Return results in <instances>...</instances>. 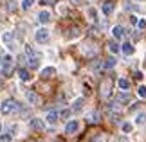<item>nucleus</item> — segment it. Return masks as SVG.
I'll return each instance as SVG.
<instances>
[{
  "instance_id": "6e6552de",
  "label": "nucleus",
  "mask_w": 146,
  "mask_h": 142,
  "mask_svg": "<svg viewBox=\"0 0 146 142\" xmlns=\"http://www.w3.org/2000/svg\"><path fill=\"white\" fill-rule=\"evenodd\" d=\"M60 121V113L56 112V110H52V112H49L47 115H45V122L47 124H50V126H54L56 122Z\"/></svg>"
},
{
  "instance_id": "f3484780",
  "label": "nucleus",
  "mask_w": 146,
  "mask_h": 142,
  "mask_svg": "<svg viewBox=\"0 0 146 142\" xmlns=\"http://www.w3.org/2000/svg\"><path fill=\"white\" fill-rule=\"evenodd\" d=\"M54 74H56V69H54V67H45V69H42V72H40V76L47 79V77H52Z\"/></svg>"
},
{
  "instance_id": "c756f323",
  "label": "nucleus",
  "mask_w": 146,
  "mask_h": 142,
  "mask_svg": "<svg viewBox=\"0 0 146 142\" xmlns=\"http://www.w3.org/2000/svg\"><path fill=\"white\" fill-rule=\"evenodd\" d=\"M70 117V110H61L60 112V119H69Z\"/></svg>"
},
{
  "instance_id": "b1692460",
  "label": "nucleus",
  "mask_w": 146,
  "mask_h": 142,
  "mask_svg": "<svg viewBox=\"0 0 146 142\" xmlns=\"http://www.w3.org/2000/svg\"><path fill=\"white\" fill-rule=\"evenodd\" d=\"M33 4H35V0H22V5H20V7L24 9V11H29L33 7Z\"/></svg>"
},
{
  "instance_id": "6ab92c4d",
  "label": "nucleus",
  "mask_w": 146,
  "mask_h": 142,
  "mask_svg": "<svg viewBox=\"0 0 146 142\" xmlns=\"http://www.w3.org/2000/svg\"><path fill=\"white\" fill-rule=\"evenodd\" d=\"M133 124H137V126H143V124H146V113L141 112L135 115V121H133Z\"/></svg>"
},
{
  "instance_id": "dca6fc26",
  "label": "nucleus",
  "mask_w": 146,
  "mask_h": 142,
  "mask_svg": "<svg viewBox=\"0 0 146 142\" xmlns=\"http://www.w3.org/2000/svg\"><path fill=\"white\" fill-rule=\"evenodd\" d=\"M117 87L121 90H125V92H128V90H130V81H128L126 77H119L117 79Z\"/></svg>"
},
{
  "instance_id": "9b49d317",
  "label": "nucleus",
  "mask_w": 146,
  "mask_h": 142,
  "mask_svg": "<svg viewBox=\"0 0 146 142\" xmlns=\"http://www.w3.org/2000/svg\"><path fill=\"white\" fill-rule=\"evenodd\" d=\"M112 36H114V40H121L125 36V27L123 25H114L112 27Z\"/></svg>"
},
{
  "instance_id": "4be33fe9",
  "label": "nucleus",
  "mask_w": 146,
  "mask_h": 142,
  "mask_svg": "<svg viewBox=\"0 0 146 142\" xmlns=\"http://www.w3.org/2000/svg\"><path fill=\"white\" fill-rule=\"evenodd\" d=\"M121 129H123V133H132L133 124H132V122H123V124H121Z\"/></svg>"
},
{
  "instance_id": "72a5a7b5",
  "label": "nucleus",
  "mask_w": 146,
  "mask_h": 142,
  "mask_svg": "<svg viewBox=\"0 0 146 142\" xmlns=\"http://www.w3.org/2000/svg\"><path fill=\"white\" fill-rule=\"evenodd\" d=\"M52 2H54V0H42L43 5H49V4H52Z\"/></svg>"
},
{
  "instance_id": "a878e982",
  "label": "nucleus",
  "mask_w": 146,
  "mask_h": 142,
  "mask_svg": "<svg viewBox=\"0 0 146 142\" xmlns=\"http://www.w3.org/2000/svg\"><path fill=\"white\" fill-rule=\"evenodd\" d=\"M87 15L90 16V20H94V22L98 20V11L94 9V7H88V9H87Z\"/></svg>"
},
{
  "instance_id": "f704fd0d",
  "label": "nucleus",
  "mask_w": 146,
  "mask_h": 142,
  "mask_svg": "<svg viewBox=\"0 0 146 142\" xmlns=\"http://www.w3.org/2000/svg\"><path fill=\"white\" fill-rule=\"evenodd\" d=\"M70 4H81V0H69Z\"/></svg>"
},
{
  "instance_id": "4c0bfd02",
  "label": "nucleus",
  "mask_w": 146,
  "mask_h": 142,
  "mask_svg": "<svg viewBox=\"0 0 146 142\" xmlns=\"http://www.w3.org/2000/svg\"><path fill=\"white\" fill-rule=\"evenodd\" d=\"M0 88H2V81H0Z\"/></svg>"
},
{
  "instance_id": "1a4fd4ad",
  "label": "nucleus",
  "mask_w": 146,
  "mask_h": 142,
  "mask_svg": "<svg viewBox=\"0 0 146 142\" xmlns=\"http://www.w3.org/2000/svg\"><path fill=\"white\" fill-rule=\"evenodd\" d=\"M130 101H132V95L128 92H125V90L121 94H117V97H115V103H119V104H128Z\"/></svg>"
},
{
  "instance_id": "bb28decb",
  "label": "nucleus",
  "mask_w": 146,
  "mask_h": 142,
  "mask_svg": "<svg viewBox=\"0 0 146 142\" xmlns=\"http://www.w3.org/2000/svg\"><path fill=\"white\" fill-rule=\"evenodd\" d=\"M137 94H139L141 99H146V87H144V85H141V87L137 88Z\"/></svg>"
},
{
  "instance_id": "393cba45",
  "label": "nucleus",
  "mask_w": 146,
  "mask_h": 142,
  "mask_svg": "<svg viewBox=\"0 0 146 142\" xmlns=\"http://www.w3.org/2000/svg\"><path fill=\"white\" fill-rule=\"evenodd\" d=\"M88 122H99V113L98 112H92V113H88Z\"/></svg>"
},
{
  "instance_id": "2eb2a0df",
  "label": "nucleus",
  "mask_w": 146,
  "mask_h": 142,
  "mask_svg": "<svg viewBox=\"0 0 146 142\" xmlns=\"http://www.w3.org/2000/svg\"><path fill=\"white\" fill-rule=\"evenodd\" d=\"M108 95H110V81H108V79H105L103 85H101V97L106 99Z\"/></svg>"
},
{
  "instance_id": "9d476101",
  "label": "nucleus",
  "mask_w": 146,
  "mask_h": 142,
  "mask_svg": "<svg viewBox=\"0 0 146 142\" xmlns=\"http://www.w3.org/2000/svg\"><path fill=\"white\" fill-rule=\"evenodd\" d=\"M45 119H38V117H35V119H31V122H29V126L33 128V129H43L45 128Z\"/></svg>"
},
{
  "instance_id": "423d86ee",
  "label": "nucleus",
  "mask_w": 146,
  "mask_h": 142,
  "mask_svg": "<svg viewBox=\"0 0 146 142\" xmlns=\"http://www.w3.org/2000/svg\"><path fill=\"white\" fill-rule=\"evenodd\" d=\"M27 67H29V69H38V67H40V56L36 52L27 56Z\"/></svg>"
},
{
  "instance_id": "cd10ccee",
  "label": "nucleus",
  "mask_w": 146,
  "mask_h": 142,
  "mask_svg": "<svg viewBox=\"0 0 146 142\" xmlns=\"http://www.w3.org/2000/svg\"><path fill=\"white\" fill-rule=\"evenodd\" d=\"M4 65H13V58H11L9 54H5L4 58H2V67H4Z\"/></svg>"
},
{
  "instance_id": "4468645a",
  "label": "nucleus",
  "mask_w": 146,
  "mask_h": 142,
  "mask_svg": "<svg viewBox=\"0 0 146 142\" xmlns=\"http://www.w3.org/2000/svg\"><path fill=\"white\" fill-rule=\"evenodd\" d=\"M83 106H85V99L78 97V99H74V103H72V112H81Z\"/></svg>"
},
{
  "instance_id": "7c9ffc66",
  "label": "nucleus",
  "mask_w": 146,
  "mask_h": 142,
  "mask_svg": "<svg viewBox=\"0 0 146 142\" xmlns=\"http://www.w3.org/2000/svg\"><path fill=\"white\" fill-rule=\"evenodd\" d=\"M78 32H80V31H78V27H74V29H70V34H69V38H76V36H78Z\"/></svg>"
},
{
  "instance_id": "39448f33",
  "label": "nucleus",
  "mask_w": 146,
  "mask_h": 142,
  "mask_svg": "<svg viewBox=\"0 0 146 142\" xmlns=\"http://www.w3.org/2000/svg\"><path fill=\"white\" fill-rule=\"evenodd\" d=\"M78 129H80V121H76V119H72L65 124V133L67 135H74Z\"/></svg>"
},
{
  "instance_id": "f03ea898",
  "label": "nucleus",
  "mask_w": 146,
  "mask_h": 142,
  "mask_svg": "<svg viewBox=\"0 0 146 142\" xmlns=\"http://www.w3.org/2000/svg\"><path fill=\"white\" fill-rule=\"evenodd\" d=\"M49 38H50V32H49V29H45V27H40V29L35 32L36 43H47Z\"/></svg>"
},
{
  "instance_id": "5701e85b",
  "label": "nucleus",
  "mask_w": 146,
  "mask_h": 142,
  "mask_svg": "<svg viewBox=\"0 0 146 142\" xmlns=\"http://www.w3.org/2000/svg\"><path fill=\"white\" fill-rule=\"evenodd\" d=\"M2 74L5 77H11V74H13V65H4L2 67Z\"/></svg>"
},
{
  "instance_id": "e433bc0d",
  "label": "nucleus",
  "mask_w": 146,
  "mask_h": 142,
  "mask_svg": "<svg viewBox=\"0 0 146 142\" xmlns=\"http://www.w3.org/2000/svg\"><path fill=\"white\" fill-rule=\"evenodd\" d=\"M137 2H144V0H137Z\"/></svg>"
},
{
  "instance_id": "c9c22d12",
  "label": "nucleus",
  "mask_w": 146,
  "mask_h": 142,
  "mask_svg": "<svg viewBox=\"0 0 146 142\" xmlns=\"http://www.w3.org/2000/svg\"><path fill=\"white\" fill-rule=\"evenodd\" d=\"M0 133H2V124H0Z\"/></svg>"
},
{
  "instance_id": "412c9836",
  "label": "nucleus",
  "mask_w": 146,
  "mask_h": 142,
  "mask_svg": "<svg viewBox=\"0 0 146 142\" xmlns=\"http://www.w3.org/2000/svg\"><path fill=\"white\" fill-rule=\"evenodd\" d=\"M115 65H117V59H115V58H108V59H106L105 63H103L105 69H114Z\"/></svg>"
},
{
  "instance_id": "0eeeda50",
  "label": "nucleus",
  "mask_w": 146,
  "mask_h": 142,
  "mask_svg": "<svg viewBox=\"0 0 146 142\" xmlns=\"http://www.w3.org/2000/svg\"><path fill=\"white\" fill-rule=\"evenodd\" d=\"M38 22H40L42 25H47L49 22H50V11H47V9H42L40 13H38Z\"/></svg>"
},
{
  "instance_id": "20e7f679",
  "label": "nucleus",
  "mask_w": 146,
  "mask_h": 142,
  "mask_svg": "<svg viewBox=\"0 0 146 142\" xmlns=\"http://www.w3.org/2000/svg\"><path fill=\"white\" fill-rule=\"evenodd\" d=\"M25 101L31 106H38V104H40V95H38L36 92H33V90H27V92H25Z\"/></svg>"
},
{
  "instance_id": "aec40b11",
  "label": "nucleus",
  "mask_w": 146,
  "mask_h": 142,
  "mask_svg": "<svg viewBox=\"0 0 146 142\" xmlns=\"http://www.w3.org/2000/svg\"><path fill=\"white\" fill-rule=\"evenodd\" d=\"M18 76H20L22 81H29V79H31V74H29V70H27V69H20L18 70Z\"/></svg>"
},
{
  "instance_id": "f8f14e48",
  "label": "nucleus",
  "mask_w": 146,
  "mask_h": 142,
  "mask_svg": "<svg viewBox=\"0 0 146 142\" xmlns=\"http://www.w3.org/2000/svg\"><path fill=\"white\" fill-rule=\"evenodd\" d=\"M121 52L125 54V56H132L133 52H135V49H133V45L130 42H125V43L121 45Z\"/></svg>"
},
{
  "instance_id": "7ed1b4c3",
  "label": "nucleus",
  "mask_w": 146,
  "mask_h": 142,
  "mask_svg": "<svg viewBox=\"0 0 146 142\" xmlns=\"http://www.w3.org/2000/svg\"><path fill=\"white\" fill-rule=\"evenodd\" d=\"M2 42H4V45L9 50H16V40H15L13 32H4V34H2Z\"/></svg>"
},
{
  "instance_id": "ddd939ff",
  "label": "nucleus",
  "mask_w": 146,
  "mask_h": 142,
  "mask_svg": "<svg viewBox=\"0 0 146 142\" xmlns=\"http://www.w3.org/2000/svg\"><path fill=\"white\" fill-rule=\"evenodd\" d=\"M106 47H108V50H110L112 54H119L121 52V45H117L115 40H110V42L106 43Z\"/></svg>"
},
{
  "instance_id": "f257e3e1",
  "label": "nucleus",
  "mask_w": 146,
  "mask_h": 142,
  "mask_svg": "<svg viewBox=\"0 0 146 142\" xmlns=\"http://www.w3.org/2000/svg\"><path fill=\"white\" fill-rule=\"evenodd\" d=\"M16 110H20V104L16 103L15 99H5L2 104H0V113L2 115H9V113H13Z\"/></svg>"
},
{
  "instance_id": "a211bd4d",
  "label": "nucleus",
  "mask_w": 146,
  "mask_h": 142,
  "mask_svg": "<svg viewBox=\"0 0 146 142\" xmlns=\"http://www.w3.org/2000/svg\"><path fill=\"white\" fill-rule=\"evenodd\" d=\"M114 7H115L114 2H105V4H103V7H101V11H103V15L108 16V15L114 13Z\"/></svg>"
},
{
  "instance_id": "2f4dec72",
  "label": "nucleus",
  "mask_w": 146,
  "mask_h": 142,
  "mask_svg": "<svg viewBox=\"0 0 146 142\" xmlns=\"http://www.w3.org/2000/svg\"><path fill=\"white\" fill-rule=\"evenodd\" d=\"M137 27H139V29H144V27H146V20H139L137 22Z\"/></svg>"
},
{
  "instance_id": "473e14b6",
  "label": "nucleus",
  "mask_w": 146,
  "mask_h": 142,
  "mask_svg": "<svg viewBox=\"0 0 146 142\" xmlns=\"http://www.w3.org/2000/svg\"><path fill=\"white\" fill-rule=\"evenodd\" d=\"M16 2H15V0H11V2H9V11H13L15 7H16V5H15Z\"/></svg>"
},
{
  "instance_id": "c85d7f7f",
  "label": "nucleus",
  "mask_w": 146,
  "mask_h": 142,
  "mask_svg": "<svg viewBox=\"0 0 146 142\" xmlns=\"http://www.w3.org/2000/svg\"><path fill=\"white\" fill-rule=\"evenodd\" d=\"M11 140V133H0V142H9Z\"/></svg>"
}]
</instances>
